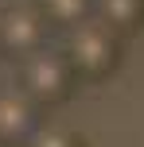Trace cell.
I'll use <instances>...</instances> for the list:
<instances>
[{
  "label": "cell",
  "mask_w": 144,
  "mask_h": 147,
  "mask_svg": "<svg viewBox=\"0 0 144 147\" xmlns=\"http://www.w3.org/2000/svg\"><path fill=\"white\" fill-rule=\"evenodd\" d=\"M39 12L47 16V23H51L55 31H74L78 23L93 20V0H35Z\"/></svg>",
  "instance_id": "obj_6"
},
{
  "label": "cell",
  "mask_w": 144,
  "mask_h": 147,
  "mask_svg": "<svg viewBox=\"0 0 144 147\" xmlns=\"http://www.w3.org/2000/svg\"><path fill=\"white\" fill-rule=\"evenodd\" d=\"M27 147H86V140L74 132V128H62V124H43L39 136Z\"/></svg>",
  "instance_id": "obj_7"
},
{
  "label": "cell",
  "mask_w": 144,
  "mask_h": 147,
  "mask_svg": "<svg viewBox=\"0 0 144 147\" xmlns=\"http://www.w3.org/2000/svg\"><path fill=\"white\" fill-rule=\"evenodd\" d=\"M93 16L117 35H132L144 27V0H93Z\"/></svg>",
  "instance_id": "obj_5"
},
{
  "label": "cell",
  "mask_w": 144,
  "mask_h": 147,
  "mask_svg": "<svg viewBox=\"0 0 144 147\" xmlns=\"http://www.w3.org/2000/svg\"><path fill=\"white\" fill-rule=\"evenodd\" d=\"M16 85H20L39 109H55V105H62L74 93L78 74H74V66L66 62V54H62L59 47H47V51L31 54L27 62L16 66Z\"/></svg>",
  "instance_id": "obj_2"
},
{
  "label": "cell",
  "mask_w": 144,
  "mask_h": 147,
  "mask_svg": "<svg viewBox=\"0 0 144 147\" xmlns=\"http://www.w3.org/2000/svg\"><path fill=\"white\" fill-rule=\"evenodd\" d=\"M43 124V109L16 81L0 85V147H27Z\"/></svg>",
  "instance_id": "obj_4"
},
{
  "label": "cell",
  "mask_w": 144,
  "mask_h": 147,
  "mask_svg": "<svg viewBox=\"0 0 144 147\" xmlns=\"http://www.w3.org/2000/svg\"><path fill=\"white\" fill-rule=\"evenodd\" d=\"M51 31L55 27L39 12V4H8L0 12V54L20 66L51 47Z\"/></svg>",
  "instance_id": "obj_3"
},
{
  "label": "cell",
  "mask_w": 144,
  "mask_h": 147,
  "mask_svg": "<svg viewBox=\"0 0 144 147\" xmlns=\"http://www.w3.org/2000/svg\"><path fill=\"white\" fill-rule=\"evenodd\" d=\"M59 51L66 54V62L74 66L78 81H105L121 62V35L113 27L93 16V20L78 23L74 31H66L59 43Z\"/></svg>",
  "instance_id": "obj_1"
}]
</instances>
